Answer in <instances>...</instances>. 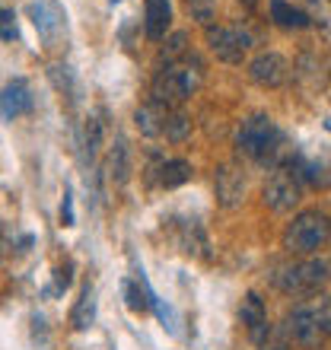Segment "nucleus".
Wrapping results in <instances>:
<instances>
[{"mask_svg":"<svg viewBox=\"0 0 331 350\" xmlns=\"http://www.w3.org/2000/svg\"><path fill=\"white\" fill-rule=\"evenodd\" d=\"M280 332L290 344L296 347H306V350H315L322 347L325 338L331 334V296L319 299L313 306H300L293 312L284 319Z\"/></svg>","mask_w":331,"mask_h":350,"instance_id":"nucleus-1","label":"nucleus"},{"mask_svg":"<svg viewBox=\"0 0 331 350\" xmlns=\"http://www.w3.org/2000/svg\"><path fill=\"white\" fill-rule=\"evenodd\" d=\"M236 150L252 163L277 166V159L284 153V134L267 115H252L242 121L239 134H236Z\"/></svg>","mask_w":331,"mask_h":350,"instance_id":"nucleus-2","label":"nucleus"},{"mask_svg":"<svg viewBox=\"0 0 331 350\" xmlns=\"http://www.w3.org/2000/svg\"><path fill=\"white\" fill-rule=\"evenodd\" d=\"M201 83V70L191 64H185V61H172V64H166L163 70L157 74L153 86H150V102H159V105H182V102L191 99V92L198 90Z\"/></svg>","mask_w":331,"mask_h":350,"instance_id":"nucleus-3","label":"nucleus"},{"mask_svg":"<svg viewBox=\"0 0 331 350\" xmlns=\"http://www.w3.org/2000/svg\"><path fill=\"white\" fill-rule=\"evenodd\" d=\"M331 242V220L322 211H303L296 213L293 223L284 232V245L296 255H315Z\"/></svg>","mask_w":331,"mask_h":350,"instance_id":"nucleus-4","label":"nucleus"},{"mask_svg":"<svg viewBox=\"0 0 331 350\" xmlns=\"http://www.w3.org/2000/svg\"><path fill=\"white\" fill-rule=\"evenodd\" d=\"M134 121H137V131L140 134H147V137L185 140L188 137V131H191L188 115L169 109V105H159V102H147V105H140L137 115H134Z\"/></svg>","mask_w":331,"mask_h":350,"instance_id":"nucleus-5","label":"nucleus"},{"mask_svg":"<svg viewBox=\"0 0 331 350\" xmlns=\"http://www.w3.org/2000/svg\"><path fill=\"white\" fill-rule=\"evenodd\" d=\"M328 280V267L319 258L293 261V265L280 267V274L274 277V284L290 296H313L319 293V286Z\"/></svg>","mask_w":331,"mask_h":350,"instance_id":"nucleus-6","label":"nucleus"},{"mask_svg":"<svg viewBox=\"0 0 331 350\" xmlns=\"http://www.w3.org/2000/svg\"><path fill=\"white\" fill-rule=\"evenodd\" d=\"M261 194H265V204L274 213H290L300 204V198H303V182H300L296 169L277 166L271 172V178L265 182V191Z\"/></svg>","mask_w":331,"mask_h":350,"instance_id":"nucleus-7","label":"nucleus"},{"mask_svg":"<svg viewBox=\"0 0 331 350\" xmlns=\"http://www.w3.org/2000/svg\"><path fill=\"white\" fill-rule=\"evenodd\" d=\"M29 16H32V26H36L38 38L45 42V48H57L64 42L67 16L57 0H32L29 3Z\"/></svg>","mask_w":331,"mask_h":350,"instance_id":"nucleus-8","label":"nucleus"},{"mask_svg":"<svg viewBox=\"0 0 331 350\" xmlns=\"http://www.w3.org/2000/svg\"><path fill=\"white\" fill-rule=\"evenodd\" d=\"M207 45L220 61L226 64H242V57L252 51V36L239 26H220L207 29Z\"/></svg>","mask_w":331,"mask_h":350,"instance_id":"nucleus-9","label":"nucleus"},{"mask_svg":"<svg viewBox=\"0 0 331 350\" xmlns=\"http://www.w3.org/2000/svg\"><path fill=\"white\" fill-rule=\"evenodd\" d=\"M248 77H252L258 86L274 90V86L287 83V77H290V64H287V57H280L277 51H265V55H258L255 61L248 64Z\"/></svg>","mask_w":331,"mask_h":350,"instance_id":"nucleus-10","label":"nucleus"},{"mask_svg":"<svg viewBox=\"0 0 331 350\" xmlns=\"http://www.w3.org/2000/svg\"><path fill=\"white\" fill-rule=\"evenodd\" d=\"M32 90H29L26 80H10L3 90H0V115L7 121L19 118V115H26L32 111Z\"/></svg>","mask_w":331,"mask_h":350,"instance_id":"nucleus-11","label":"nucleus"},{"mask_svg":"<svg viewBox=\"0 0 331 350\" xmlns=\"http://www.w3.org/2000/svg\"><path fill=\"white\" fill-rule=\"evenodd\" d=\"M242 325H246V332L252 334V341H261L267 332H271V325H267V309L265 303H261V296L258 293H248L246 299H242Z\"/></svg>","mask_w":331,"mask_h":350,"instance_id":"nucleus-12","label":"nucleus"},{"mask_svg":"<svg viewBox=\"0 0 331 350\" xmlns=\"http://www.w3.org/2000/svg\"><path fill=\"white\" fill-rule=\"evenodd\" d=\"M144 26H147V38H153V42L166 38V32L172 26V3L169 0H147V7H144Z\"/></svg>","mask_w":331,"mask_h":350,"instance_id":"nucleus-13","label":"nucleus"},{"mask_svg":"<svg viewBox=\"0 0 331 350\" xmlns=\"http://www.w3.org/2000/svg\"><path fill=\"white\" fill-rule=\"evenodd\" d=\"M246 194V175L236 166H223L217 172V198H220L223 207H236Z\"/></svg>","mask_w":331,"mask_h":350,"instance_id":"nucleus-14","label":"nucleus"},{"mask_svg":"<svg viewBox=\"0 0 331 350\" xmlns=\"http://www.w3.org/2000/svg\"><path fill=\"white\" fill-rule=\"evenodd\" d=\"M271 19H274L277 26H284V29H306L309 23H313L303 10L290 7L287 0H271Z\"/></svg>","mask_w":331,"mask_h":350,"instance_id":"nucleus-15","label":"nucleus"},{"mask_svg":"<svg viewBox=\"0 0 331 350\" xmlns=\"http://www.w3.org/2000/svg\"><path fill=\"white\" fill-rule=\"evenodd\" d=\"M70 322H74L77 332H86V328L96 322V290H92V286H83L80 299H77L74 312H70Z\"/></svg>","mask_w":331,"mask_h":350,"instance_id":"nucleus-16","label":"nucleus"},{"mask_svg":"<svg viewBox=\"0 0 331 350\" xmlns=\"http://www.w3.org/2000/svg\"><path fill=\"white\" fill-rule=\"evenodd\" d=\"M157 172L163 188H178V185H185L191 178V163L188 159H166V163H159Z\"/></svg>","mask_w":331,"mask_h":350,"instance_id":"nucleus-17","label":"nucleus"},{"mask_svg":"<svg viewBox=\"0 0 331 350\" xmlns=\"http://www.w3.org/2000/svg\"><path fill=\"white\" fill-rule=\"evenodd\" d=\"M109 166H111V175H115V182H118V185L128 182V150H124V140H115V147H111V157H109Z\"/></svg>","mask_w":331,"mask_h":350,"instance_id":"nucleus-18","label":"nucleus"},{"mask_svg":"<svg viewBox=\"0 0 331 350\" xmlns=\"http://www.w3.org/2000/svg\"><path fill=\"white\" fill-rule=\"evenodd\" d=\"M185 7H188L191 19H198L201 26L211 29L213 16H217V0H185Z\"/></svg>","mask_w":331,"mask_h":350,"instance_id":"nucleus-19","label":"nucleus"},{"mask_svg":"<svg viewBox=\"0 0 331 350\" xmlns=\"http://www.w3.org/2000/svg\"><path fill=\"white\" fill-rule=\"evenodd\" d=\"M0 38L3 42H16L19 38V26H16V13L7 7H0Z\"/></svg>","mask_w":331,"mask_h":350,"instance_id":"nucleus-20","label":"nucleus"},{"mask_svg":"<svg viewBox=\"0 0 331 350\" xmlns=\"http://www.w3.org/2000/svg\"><path fill=\"white\" fill-rule=\"evenodd\" d=\"M102 131H105V124H102L99 118H90V121H86V150H90V157H96V150H99Z\"/></svg>","mask_w":331,"mask_h":350,"instance_id":"nucleus-21","label":"nucleus"},{"mask_svg":"<svg viewBox=\"0 0 331 350\" xmlns=\"http://www.w3.org/2000/svg\"><path fill=\"white\" fill-rule=\"evenodd\" d=\"M258 347H261V350H287V347H290V341L284 338V332H280V328H271V332L258 341Z\"/></svg>","mask_w":331,"mask_h":350,"instance_id":"nucleus-22","label":"nucleus"},{"mask_svg":"<svg viewBox=\"0 0 331 350\" xmlns=\"http://www.w3.org/2000/svg\"><path fill=\"white\" fill-rule=\"evenodd\" d=\"M70 274H74V265H70V261H67L64 267H57V274H55V290L57 293H64L67 286H70V280H74Z\"/></svg>","mask_w":331,"mask_h":350,"instance_id":"nucleus-23","label":"nucleus"},{"mask_svg":"<svg viewBox=\"0 0 331 350\" xmlns=\"http://www.w3.org/2000/svg\"><path fill=\"white\" fill-rule=\"evenodd\" d=\"M61 223H64V226H74V201H70V191H64V204H61Z\"/></svg>","mask_w":331,"mask_h":350,"instance_id":"nucleus-24","label":"nucleus"},{"mask_svg":"<svg viewBox=\"0 0 331 350\" xmlns=\"http://www.w3.org/2000/svg\"><path fill=\"white\" fill-rule=\"evenodd\" d=\"M246 3H255V0H246Z\"/></svg>","mask_w":331,"mask_h":350,"instance_id":"nucleus-25","label":"nucleus"}]
</instances>
